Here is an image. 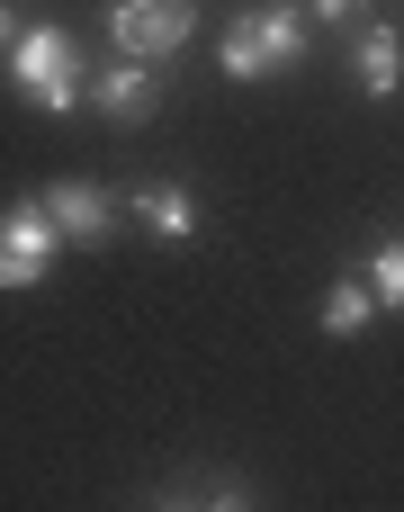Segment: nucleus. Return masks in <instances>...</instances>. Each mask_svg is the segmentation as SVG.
Masks as SVG:
<instances>
[{"label":"nucleus","instance_id":"obj_10","mask_svg":"<svg viewBox=\"0 0 404 512\" xmlns=\"http://www.w3.org/2000/svg\"><path fill=\"white\" fill-rule=\"evenodd\" d=\"M369 288H378V306H404V243L369 252Z\"/></svg>","mask_w":404,"mask_h":512},{"label":"nucleus","instance_id":"obj_3","mask_svg":"<svg viewBox=\"0 0 404 512\" xmlns=\"http://www.w3.org/2000/svg\"><path fill=\"white\" fill-rule=\"evenodd\" d=\"M198 27V0H108V45L135 54V63H162L180 54Z\"/></svg>","mask_w":404,"mask_h":512},{"label":"nucleus","instance_id":"obj_4","mask_svg":"<svg viewBox=\"0 0 404 512\" xmlns=\"http://www.w3.org/2000/svg\"><path fill=\"white\" fill-rule=\"evenodd\" d=\"M90 99H99V117H108V126H144V117L162 108V81H153V63L117 54V63L90 81Z\"/></svg>","mask_w":404,"mask_h":512},{"label":"nucleus","instance_id":"obj_2","mask_svg":"<svg viewBox=\"0 0 404 512\" xmlns=\"http://www.w3.org/2000/svg\"><path fill=\"white\" fill-rule=\"evenodd\" d=\"M9 81H18L36 108H54V117H72L81 90H90L81 54H72V36H63L54 18H27V27H18V45H9Z\"/></svg>","mask_w":404,"mask_h":512},{"label":"nucleus","instance_id":"obj_13","mask_svg":"<svg viewBox=\"0 0 404 512\" xmlns=\"http://www.w3.org/2000/svg\"><path fill=\"white\" fill-rule=\"evenodd\" d=\"M18 27H27V18H18V9H9V0H0V54H9V45H18Z\"/></svg>","mask_w":404,"mask_h":512},{"label":"nucleus","instance_id":"obj_7","mask_svg":"<svg viewBox=\"0 0 404 512\" xmlns=\"http://www.w3.org/2000/svg\"><path fill=\"white\" fill-rule=\"evenodd\" d=\"M0 243H9V252L54 261V252H63V225H54V207H45V198H18V207L0 216Z\"/></svg>","mask_w":404,"mask_h":512},{"label":"nucleus","instance_id":"obj_6","mask_svg":"<svg viewBox=\"0 0 404 512\" xmlns=\"http://www.w3.org/2000/svg\"><path fill=\"white\" fill-rule=\"evenodd\" d=\"M135 225H153L162 243H189L198 234V198L180 180H153V189H135Z\"/></svg>","mask_w":404,"mask_h":512},{"label":"nucleus","instance_id":"obj_9","mask_svg":"<svg viewBox=\"0 0 404 512\" xmlns=\"http://www.w3.org/2000/svg\"><path fill=\"white\" fill-rule=\"evenodd\" d=\"M378 324V288H360V279H333V297H324V333L333 342H360Z\"/></svg>","mask_w":404,"mask_h":512},{"label":"nucleus","instance_id":"obj_12","mask_svg":"<svg viewBox=\"0 0 404 512\" xmlns=\"http://www.w3.org/2000/svg\"><path fill=\"white\" fill-rule=\"evenodd\" d=\"M306 9H315V18H360L369 0H306Z\"/></svg>","mask_w":404,"mask_h":512},{"label":"nucleus","instance_id":"obj_5","mask_svg":"<svg viewBox=\"0 0 404 512\" xmlns=\"http://www.w3.org/2000/svg\"><path fill=\"white\" fill-rule=\"evenodd\" d=\"M45 207H54L63 243H108V225H117V198L99 180H63V189H45Z\"/></svg>","mask_w":404,"mask_h":512},{"label":"nucleus","instance_id":"obj_1","mask_svg":"<svg viewBox=\"0 0 404 512\" xmlns=\"http://www.w3.org/2000/svg\"><path fill=\"white\" fill-rule=\"evenodd\" d=\"M216 63H225V81H261V72H279V63H306V9H288V0L243 9V18L216 36Z\"/></svg>","mask_w":404,"mask_h":512},{"label":"nucleus","instance_id":"obj_8","mask_svg":"<svg viewBox=\"0 0 404 512\" xmlns=\"http://www.w3.org/2000/svg\"><path fill=\"white\" fill-rule=\"evenodd\" d=\"M396 81H404V36L396 27H360V90L396 99Z\"/></svg>","mask_w":404,"mask_h":512},{"label":"nucleus","instance_id":"obj_11","mask_svg":"<svg viewBox=\"0 0 404 512\" xmlns=\"http://www.w3.org/2000/svg\"><path fill=\"white\" fill-rule=\"evenodd\" d=\"M36 279H45V261H36V252H9V243H0V288H36Z\"/></svg>","mask_w":404,"mask_h":512}]
</instances>
